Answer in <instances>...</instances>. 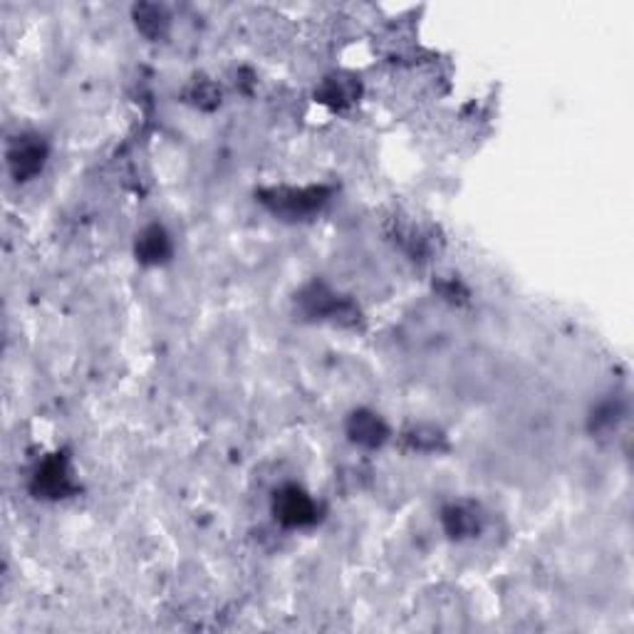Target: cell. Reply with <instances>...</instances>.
I'll list each match as a JSON object with an SVG mask.
<instances>
[{
  "label": "cell",
  "mask_w": 634,
  "mask_h": 634,
  "mask_svg": "<svg viewBox=\"0 0 634 634\" xmlns=\"http://www.w3.org/2000/svg\"><path fill=\"white\" fill-rule=\"evenodd\" d=\"M276 518L290 528L308 525L315 521V503L301 489L280 490V496L276 498Z\"/></svg>",
  "instance_id": "obj_1"
},
{
  "label": "cell",
  "mask_w": 634,
  "mask_h": 634,
  "mask_svg": "<svg viewBox=\"0 0 634 634\" xmlns=\"http://www.w3.org/2000/svg\"><path fill=\"white\" fill-rule=\"evenodd\" d=\"M134 18H136L139 30L149 35V37L164 35L169 25L167 12H164V8H159V5H139V8H134Z\"/></svg>",
  "instance_id": "obj_7"
},
{
  "label": "cell",
  "mask_w": 634,
  "mask_h": 634,
  "mask_svg": "<svg viewBox=\"0 0 634 634\" xmlns=\"http://www.w3.org/2000/svg\"><path fill=\"white\" fill-rule=\"evenodd\" d=\"M43 159H45L43 144L22 139L21 144H18V149L11 154V164L15 167V174L25 178V177H33V174L40 171Z\"/></svg>",
  "instance_id": "obj_6"
},
{
  "label": "cell",
  "mask_w": 634,
  "mask_h": 634,
  "mask_svg": "<svg viewBox=\"0 0 634 634\" xmlns=\"http://www.w3.org/2000/svg\"><path fill=\"white\" fill-rule=\"evenodd\" d=\"M169 251H171L169 235L161 226H149L136 241V256L142 258L144 263H161L169 256Z\"/></svg>",
  "instance_id": "obj_5"
},
{
  "label": "cell",
  "mask_w": 634,
  "mask_h": 634,
  "mask_svg": "<svg viewBox=\"0 0 634 634\" xmlns=\"http://www.w3.org/2000/svg\"><path fill=\"white\" fill-rule=\"evenodd\" d=\"M444 528L451 538H468V535L479 533V511L468 503H454L444 511Z\"/></svg>",
  "instance_id": "obj_3"
},
{
  "label": "cell",
  "mask_w": 634,
  "mask_h": 634,
  "mask_svg": "<svg viewBox=\"0 0 634 634\" xmlns=\"http://www.w3.org/2000/svg\"><path fill=\"white\" fill-rule=\"evenodd\" d=\"M347 432H350V436L355 439L357 444L362 446H379L387 439V426H384V422L369 412L352 414Z\"/></svg>",
  "instance_id": "obj_4"
},
{
  "label": "cell",
  "mask_w": 634,
  "mask_h": 634,
  "mask_svg": "<svg viewBox=\"0 0 634 634\" xmlns=\"http://www.w3.org/2000/svg\"><path fill=\"white\" fill-rule=\"evenodd\" d=\"M43 483V489L50 493V496H62V493H67V489H70V476H67V468L62 466V464H57V461H53V464H47V466L43 468V473H37V486Z\"/></svg>",
  "instance_id": "obj_8"
},
{
  "label": "cell",
  "mask_w": 634,
  "mask_h": 634,
  "mask_svg": "<svg viewBox=\"0 0 634 634\" xmlns=\"http://www.w3.org/2000/svg\"><path fill=\"white\" fill-rule=\"evenodd\" d=\"M320 97H323V102L340 107V104H345L355 97V85L345 78H330L320 89Z\"/></svg>",
  "instance_id": "obj_9"
},
{
  "label": "cell",
  "mask_w": 634,
  "mask_h": 634,
  "mask_svg": "<svg viewBox=\"0 0 634 634\" xmlns=\"http://www.w3.org/2000/svg\"><path fill=\"white\" fill-rule=\"evenodd\" d=\"M276 199H268L273 206H276V211H283L288 213V216H302V213H310L315 211L320 203H323V191L317 189H285V191H276L273 193Z\"/></svg>",
  "instance_id": "obj_2"
}]
</instances>
